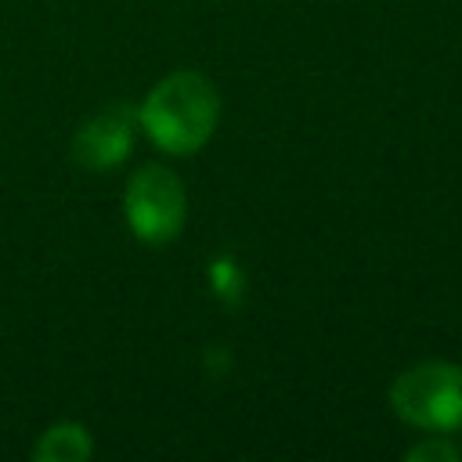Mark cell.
Returning <instances> with one entry per match:
<instances>
[{
    "label": "cell",
    "instance_id": "1",
    "mask_svg": "<svg viewBox=\"0 0 462 462\" xmlns=\"http://www.w3.org/2000/svg\"><path fill=\"white\" fill-rule=\"evenodd\" d=\"M137 123L162 152L191 155L220 123L217 87L202 72H173L148 90L144 105L137 108Z\"/></svg>",
    "mask_w": 462,
    "mask_h": 462
},
{
    "label": "cell",
    "instance_id": "2",
    "mask_svg": "<svg viewBox=\"0 0 462 462\" xmlns=\"http://www.w3.org/2000/svg\"><path fill=\"white\" fill-rule=\"evenodd\" d=\"M393 411L419 430L448 433L462 426V368L448 361H426L401 372L390 386Z\"/></svg>",
    "mask_w": 462,
    "mask_h": 462
},
{
    "label": "cell",
    "instance_id": "3",
    "mask_svg": "<svg viewBox=\"0 0 462 462\" xmlns=\"http://www.w3.org/2000/svg\"><path fill=\"white\" fill-rule=\"evenodd\" d=\"M188 217V195L177 173L162 166H144L126 184V220L144 242H173Z\"/></svg>",
    "mask_w": 462,
    "mask_h": 462
},
{
    "label": "cell",
    "instance_id": "4",
    "mask_svg": "<svg viewBox=\"0 0 462 462\" xmlns=\"http://www.w3.org/2000/svg\"><path fill=\"white\" fill-rule=\"evenodd\" d=\"M134 119L137 112L126 105H108L94 119H87L72 141V155L87 170H108L126 159L134 144Z\"/></svg>",
    "mask_w": 462,
    "mask_h": 462
},
{
    "label": "cell",
    "instance_id": "5",
    "mask_svg": "<svg viewBox=\"0 0 462 462\" xmlns=\"http://www.w3.org/2000/svg\"><path fill=\"white\" fill-rule=\"evenodd\" d=\"M32 455L43 462H83L90 455V437L79 422H58L36 440Z\"/></svg>",
    "mask_w": 462,
    "mask_h": 462
},
{
    "label": "cell",
    "instance_id": "6",
    "mask_svg": "<svg viewBox=\"0 0 462 462\" xmlns=\"http://www.w3.org/2000/svg\"><path fill=\"white\" fill-rule=\"evenodd\" d=\"M455 455V448L451 444H419V448H411L408 451V458H451Z\"/></svg>",
    "mask_w": 462,
    "mask_h": 462
}]
</instances>
